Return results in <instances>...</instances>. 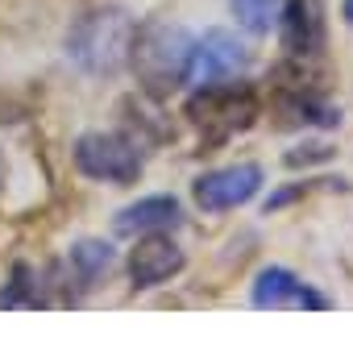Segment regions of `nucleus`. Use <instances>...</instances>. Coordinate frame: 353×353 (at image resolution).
Instances as JSON below:
<instances>
[{
	"label": "nucleus",
	"mask_w": 353,
	"mask_h": 353,
	"mask_svg": "<svg viewBox=\"0 0 353 353\" xmlns=\"http://www.w3.org/2000/svg\"><path fill=\"white\" fill-rule=\"evenodd\" d=\"M75 166L88 179H104V183H137L141 174V145L129 133H83L75 141Z\"/></svg>",
	"instance_id": "3"
},
{
	"label": "nucleus",
	"mask_w": 353,
	"mask_h": 353,
	"mask_svg": "<svg viewBox=\"0 0 353 353\" xmlns=\"http://www.w3.org/2000/svg\"><path fill=\"white\" fill-rule=\"evenodd\" d=\"M283 5H287V0H233V13H237V21L250 34H270L279 26Z\"/></svg>",
	"instance_id": "12"
},
{
	"label": "nucleus",
	"mask_w": 353,
	"mask_h": 353,
	"mask_svg": "<svg viewBox=\"0 0 353 353\" xmlns=\"http://www.w3.org/2000/svg\"><path fill=\"white\" fill-rule=\"evenodd\" d=\"M188 117L208 133V137H229L237 129H250L258 117V100L250 88L229 83H212V88H196V100L188 104Z\"/></svg>",
	"instance_id": "4"
},
{
	"label": "nucleus",
	"mask_w": 353,
	"mask_h": 353,
	"mask_svg": "<svg viewBox=\"0 0 353 353\" xmlns=\"http://www.w3.org/2000/svg\"><path fill=\"white\" fill-rule=\"evenodd\" d=\"M262 188V166L258 162H237V166H221L196 179V204L204 212H225V208H241L258 196Z\"/></svg>",
	"instance_id": "6"
},
{
	"label": "nucleus",
	"mask_w": 353,
	"mask_h": 353,
	"mask_svg": "<svg viewBox=\"0 0 353 353\" xmlns=\"http://www.w3.org/2000/svg\"><path fill=\"white\" fill-rule=\"evenodd\" d=\"M279 38L291 59H316L324 50V9L320 0H287L279 13Z\"/></svg>",
	"instance_id": "8"
},
{
	"label": "nucleus",
	"mask_w": 353,
	"mask_h": 353,
	"mask_svg": "<svg viewBox=\"0 0 353 353\" xmlns=\"http://www.w3.org/2000/svg\"><path fill=\"white\" fill-rule=\"evenodd\" d=\"M112 245H104V241H79L75 250H71V258H67V266H71V274L79 279V287H96L108 270H112Z\"/></svg>",
	"instance_id": "11"
},
{
	"label": "nucleus",
	"mask_w": 353,
	"mask_h": 353,
	"mask_svg": "<svg viewBox=\"0 0 353 353\" xmlns=\"http://www.w3.org/2000/svg\"><path fill=\"white\" fill-rule=\"evenodd\" d=\"M179 221L183 216H179V200L174 196H150V200L129 204L117 216V233H162V229H174Z\"/></svg>",
	"instance_id": "10"
},
{
	"label": "nucleus",
	"mask_w": 353,
	"mask_h": 353,
	"mask_svg": "<svg viewBox=\"0 0 353 353\" xmlns=\"http://www.w3.org/2000/svg\"><path fill=\"white\" fill-rule=\"evenodd\" d=\"M133 17L121 13V9H96V13H83L71 34H67V54L92 71V75H112L129 63V50H133Z\"/></svg>",
	"instance_id": "2"
},
{
	"label": "nucleus",
	"mask_w": 353,
	"mask_h": 353,
	"mask_svg": "<svg viewBox=\"0 0 353 353\" xmlns=\"http://www.w3.org/2000/svg\"><path fill=\"white\" fill-rule=\"evenodd\" d=\"M183 270V250L174 245L166 233H150L133 245L129 254V279L137 291H150V287H162L170 283L174 274Z\"/></svg>",
	"instance_id": "9"
},
{
	"label": "nucleus",
	"mask_w": 353,
	"mask_h": 353,
	"mask_svg": "<svg viewBox=\"0 0 353 353\" xmlns=\"http://www.w3.org/2000/svg\"><path fill=\"white\" fill-rule=\"evenodd\" d=\"M341 17H345V21L353 26V0H345V5H341Z\"/></svg>",
	"instance_id": "14"
},
{
	"label": "nucleus",
	"mask_w": 353,
	"mask_h": 353,
	"mask_svg": "<svg viewBox=\"0 0 353 353\" xmlns=\"http://www.w3.org/2000/svg\"><path fill=\"white\" fill-rule=\"evenodd\" d=\"M0 174H5V162H0Z\"/></svg>",
	"instance_id": "15"
},
{
	"label": "nucleus",
	"mask_w": 353,
	"mask_h": 353,
	"mask_svg": "<svg viewBox=\"0 0 353 353\" xmlns=\"http://www.w3.org/2000/svg\"><path fill=\"white\" fill-rule=\"evenodd\" d=\"M254 307H262V312H328L332 299L320 295L299 274H291L287 266H270L254 283Z\"/></svg>",
	"instance_id": "7"
},
{
	"label": "nucleus",
	"mask_w": 353,
	"mask_h": 353,
	"mask_svg": "<svg viewBox=\"0 0 353 353\" xmlns=\"http://www.w3.org/2000/svg\"><path fill=\"white\" fill-rule=\"evenodd\" d=\"M192 50H196V38H192L183 26L154 21V26H145V30H137V34H133L129 63H133L137 79L145 83V92L166 96L170 88L188 83Z\"/></svg>",
	"instance_id": "1"
},
{
	"label": "nucleus",
	"mask_w": 353,
	"mask_h": 353,
	"mask_svg": "<svg viewBox=\"0 0 353 353\" xmlns=\"http://www.w3.org/2000/svg\"><path fill=\"white\" fill-rule=\"evenodd\" d=\"M250 54L245 46L229 34V30H208L196 50H192V67H188V83L192 88H212V83H229L245 71Z\"/></svg>",
	"instance_id": "5"
},
{
	"label": "nucleus",
	"mask_w": 353,
	"mask_h": 353,
	"mask_svg": "<svg viewBox=\"0 0 353 353\" xmlns=\"http://www.w3.org/2000/svg\"><path fill=\"white\" fill-rule=\"evenodd\" d=\"M324 158H332V150H328V145H303V150H291V154H287V166H303V162H324Z\"/></svg>",
	"instance_id": "13"
}]
</instances>
